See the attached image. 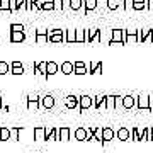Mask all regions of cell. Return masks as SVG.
Returning <instances> with one entry per match:
<instances>
[{"label":"cell","mask_w":153,"mask_h":153,"mask_svg":"<svg viewBox=\"0 0 153 153\" xmlns=\"http://www.w3.org/2000/svg\"><path fill=\"white\" fill-rule=\"evenodd\" d=\"M55 97L51 95V94H46L44 97H41V107H44V109H53L55 107Z\"/></svg>","instance_id":"ba28073f"},{"label":"cell","mask_w":153,"mask_h":153,"mask_svg":"<svg viewBox=\"0 0 153 153\" xmlns=\"http://www.w3.org/2000/svg\"><path fill=\"white\" fill-rule=\"evenodd\" d=\"M100 68H102V63H90V73H100Z\"/></svg>","instance_id":"d590c367"},{"label":"cell","mask_w":153,"mask_h":153,"mask_svg":"<svg viewBox=\"0 0 153 153\" xmlns=\"http://www.w3.org/2000/svg\"><path fill=\"white\" fill-rule=\"evenodd\" d=\"M39 105H41V97H39L38 94H31V95H27V109L29 111H38Z\"/></svg>","instance_id":"277c9868"},{"label":"cell","mask_w":153,"mask_h":153,"mask_svg":"<svg viewBox=\"0 0 153 153\" xmlns=\"http://www.w3.org/2000/svg\"><path fill=\"white\" fill-rule=\"evenodd\" d=\"M65 105L68 107V109H78V105H80V97L66 95L65 97Z\"/></svg>","instance_id":"52a82bcc"},{"label":"cell","mask_w":153,"mask_h":153,"mask_svg":"<svg viewBox=\"0 0 153 153\" xmlns=\"http://www.w3.org/2000/svg\"><path fill=\"white\" fill-rule=\"evenodd\" d=\"M114 136H116V131L112 128L105 126L104 129H102V143H109L111 140H114Z\"/></svg>","instance_id":"30bf717a"},{"label":"cell","mask_w":153,"mask_h":153,"mask_svg":"<svg viewBox=\"0 0 153 153\" xmlns=\"http://www.w3.org/2000/svg\"><path fill=\"white\" fill-rule=\"evenodd\" d=\"M26 39L24 33H10V43H22Z\"/></svg>","instance_id":"cb8c5ba5"},{"label":"cell","mask_w":153,"mask_h":153,"mask_svg":"<svg viewBox=\"0 0 153 153\" xmlns=\"http://www.w3.org/2000/svg\"><path fill=\"white\" fill-rule=\"evenodd\" d=\"M146 9H153V0H146Z\"/></svg>","instance_id":"f35d334b"},{"label":"cell","mask_w":153,"mask_h":153,"mask_svg":"<svg viewBox=\"0 0 153 153\" xmlns=\"http://www.w3.org/2000/svg\"><path fill=\"white\" fill-rule=\"evenodd\" d=\"M97 39H99V31H97V29H94V31H90V33L87 34V41H88V43L97 41Z\"/></svg>","instance_id":"d6a6232c"},{"label":"cell","mask_w":153,"mask_h":153,"mask_svg":"<svg viewBox=\"0 0 153 153\" xmlns=\"http://www.w3.org/2000/svg\"><path fill=\"white\" fill-rule=\"evenodd\" d=\"M65 43H76V31H65Z\"/></svg>","instance_id":"d4e9b609"},{"label":"cell","mask_w":153,"mask_h":153,"mask_svg":"<svg viewBox=\"0 0 153 153\" xmlns=\"http://www.w3.org/2000/svg\"><path fill=\"white\" fill-rule=\"evenodd\" d=\"M21 131H22V128H12L10 129V141H17L19 140V136H21Z\"/></svg>","instance_id":"f1b7e54d"},{"label":"cell","mask_w":153,"mask_h":153,"mask_svg":"<svg viewBox=\"0 0 153 153\" xmlns=\"http://www.w3.org/2000/svg\"><path fill=\"white\" fill-rule=\"evenodd\" d=\"M133 9L134 10H141V9H146V0H133Z\"/></svg>","instance_id":"83f0119b"},{"label":"cell","mask_w":153,"mask_h":153,"mask_svg":"<svg viewBox=\"0 0 153 153\" xmlns=\"http://www.w3.org/2000/svg\"><path fill=\"white\" fill-rule=\"evenodd\" d=\"M10 73L12 75H22L24 73V66L21 61H12L10 63Z\"/></svg>","instance_id":"5bb4252c"},{"label":"cell","mask_w":153,"mask_h":153,"mask_svg":"<svg viewBox=\"0 0 153 153\" xmlns=\"http://www.w3.org/2000/svg\"><path fill=\"white\" fill-rule=\"evenodd\" d=\"M94 107H95V109L104 107L105 109V95H97V97L94 99Z\"/></svg>","instance_id":"7402d4cb"},{"label":"cell","mask_w":153,"mask_h":153,"mask_svg":"<svg viewBox=\"0 0 153 153\" xmlns=\"http://www.w3.org/2000/svg\"><path fill=\"white\" fill-rule=\"evenodd\" d=\"M87 128H76L75 129V140L76 141H87Z\"/></svg>","instance_id":"9a60e30c"},{"label":"cell","mask_w":153,"mask_h":153,"mask_svg":"<svg viewBox=\"0 0 153 153\" xmlns=\"http://www.w3.org/2000/svg\"><path fill=\"white\" fill-rule=\"evenodd\" d=\"M121 2H124V0H107V7L111 10H114V9H117L121 5Z\"/></svg>","instance_id":"836d02e7"},{"label":"cell","mask_w":153,"mask_h":153,"mask_svg":"<svg viewBox=\"0 0 153 153\" xmlns=\"http://www.w3.org/2000/svg\"><path fill=\"white\" fill-rule=\"evenodd\" d=\"M46 66H48V61H43V63H36L34 65V73L41 76H48L46 75Z\"/></svg>","instance_id":"2e32d148"},{"label":"cell","mask_w":153,"mask_h":153,"mask_svg":"<svg viewBox=\"0 0 153 153\" xmlns=\"http://www.w3.org/2000/svg\"><path fill=\"white\" fill-rule=\"evenodd\" d=\"M49 43H65V31L61 29H53L49 31Z\"/></svg>","instance_id":"7a4b0ae2"},{"label":"cell","mask_w":153,"mask_h":153,"mask_svg":"<svg viewBox=\"0 0 153 153\" xmlns=\"http://www.w3.org/2000/svg\"><path fill=\"white\" fill-rule=\"evenodd\" d=\"M116 95H105V109L107 111H112L116 109Z\"/></svg>","instance_id":"d6986e66"},{"label":"cell","mask_w":153,"mask_h":153,"mask_svg":"<svg viewBox=\"0 0 153 153\" xmlns=\"http://www.w3.org/2000/svg\"><path fill=\"white\" fill-rule=\"evenodd\" d=\"M34 140H38V141H46V128H43V126L34 128Z\"/></svg>","instance_id":"7c38bea8"},{"label":"cell","mask_w":153,"mask_h":153,"mask_svg":"<svg viewBox=\"0 0 153 153\" xmlns=\"http://www.w3.org/2000/svg\"><path fill=\"white\" fill-rule=\"evenodd\" d=\"M2 107H4V104H2V95H0V109H2Z\"/></svg>","instance_id":"60d3db41"},{"label":"cell","mask_w":153,"mask_h":153,"mask_svg":"<svg viewBox=\"0 0 153 153\" xmlns=\"http://www.w3.org/2000/svg\"><path fill=\"white\" fill-rule=\"evenodd\" d=\"M83 7H85V12L95 10V7H97V0H83Z\"/></svg>","instance_id":"484cf974"},{"label":"cell","mask_w":153,"mask_h":153,"mask_svg":"<svg viewBox=\"0 0 153 153\" xmlns=\"http://www.w3.org/2000/svg\"><path fill=\"white\" fill-rule=\"evenodd\" d=\"M73 71H75V66H73L71 61H63V63H61V73L70 75V73H73Z\"/></svg>","instance_id":"e0dca14e"},{"label":"cell","mask_w":153,"mask_h":153,"mask_svg":"<svg viewBox=\"0 0 153 153\" xmlns=\"http://www.w3.org/2000/svg\"><path fill=\"white\" fill-rule=\"evenodd\" d=\"M10 73V65H7L5 61H0V75H7Z\"/></svg>","instance_id":"1f68e13d"},{"label":"cell","mask_w":153,"mask_h":153,"mask_svg":"<svg viewBox=\"0 0 153 153\" xmlns=\"http://www.w3.org/2000/svg\"><path fill=\"white\" fill-rule=\"evenodd\" d=\"M10 140V128L2 126L0 128V141H9Z\"/></svg>","instance_id":"ffe728a7"},{"label":"cell","mask_w":153,"mask_h":153,"mask_svg":"<svg viewBox=\"0 0 153 153\" xmlns=\"http://www.w3.org/2000/svg\"><path fill=\"white\" fill-rule=\"evenodd\" d=\"M116 43H126L124 29H114V31H112V39H111V44H116Z\"/></svg>","instance_id":"8992f818"},{"label":"cell","mask_w":153,"mask_h":153,"mask_svg":"<svg viewBox=\"0 0 153 153\" xmlns=\"http://www.w3.org/2000/svg\"><path fill=\"white\" fill-rule=\"evenodd\" d=\"M2 10L10 12V0H0V12Z\"/></svg>","instance_id":"e575fe53"},{"label":"cell","mask_w":153,"mask_h":153,"mask_svg":"<svg viewBox=\"0 0 153 153\" xmlns=\"http://www.w3.org/2000/svg\"><path fill=\"white\" fill-rule=\"evenodd\" d=\"M34 39H36V43H44V41H48L49 39V33L48 31H38Z\"/></svg>","instance_id":"44dd1931"},{"label":"cell","mask_w":153,"mask_h":153,"mask_svg":"<svg viewBox=\"0 0 153 153\" xmlns=\"http://www.w3.org/2000/svg\"><path fill=\"white\" fill-rule=\"evenodd\" d=\"M83 5V0H70V9L71 10H80Z\"/></svg>","instance_id":"f546056e"},{"label":"cell","mask_w":153,"mask_h":153,"mask_svg":"<svg viewBox=\"0 0 153 153\" xmlns=\"http://www.w3.org/2000/svg\"><path fill=\"white\" fill-rule=\"evenodd\" d=\"M56 71H58V65H56L55 61H48V66H46V75L51 76V75H55Z\"/></svg>","instance_id":"603a6c76"},{"label":"cell","mask_w":153,"mask_h":153,"mask_svg":"<svg viewBox=\"0 0 153 153\" xmlns=\"http://www.w3.org/2000/svg\"><path fill=\"white\" fill-rule=\"evenodd\" d=\"M102 126H90L87 129V141H102Z\"/></svg>","instance_id":"6da1fadb"},{"label":"cell","mask_w":153,"mask_h":153,"mask_svg":"<svg viewBox=\"0 0 153 153\" xmlns=\"http://www.w3.org/2000/svg\"><path fill=\"white\" fill-rule=\"evenodd\" d=\"M53 9H56V5H55V0H44L43 9H41V10H53Z\"/></svg>","instance_id":"4dcf8cb0"},{"label":"cell","mask_w":153,"mask_h":153,"mask_svg":"<svg viewBox=\"0 0 153 153\" xmlns=\"http://www.w3.org/2000/svg\"><path fill=\"white\" fill-rule=\"evenodd\" d=\"M10 33H24V27L21 24H10Z\"/></svg>","instance_id":"8d00e7d4"},{"label":"cell","mask_w":153,"mask_h":153,"mask_svg":"<svg viewBox=\"0 0 153 153\" xmlns=\"http://www.w3.org/2000/svg\"><path fill=\"white\" fill-rule=\"evenodd\" d=\"M19 10V0H10V12Z\"/></svg>","instance_id":"74e56055"},{"label":"cell","mask_w":153,"mask_h":153,"mask_svg":"<svg viewBox=\"0 0 153 153\" xmlns=\"http://www.w3.org/2000/svg\"><path fill=\"white\" fill-rule=\"evenodd\" d=\"M76 43H87V31L83 29L76 31Z\"/></svg>","instance_id":"4316f807"},{"label":"cell","mask_w":153,"mask_h":153,"mask_svg":"<svg viewBox=\"0 0 153 153\" xmlns=\"http://www.w3.org/2000/svg\"><path fill=\"white\" fill-rule=\"evenodd\" d=\"M70 128H66V126H63V128H58V141H68L70 140Z\"/></svg>","instance_id":"8fae6325"},{"label":"cell","mask_w":153,"mask_h":153,"mask_svg":"<svg viewBox=\"0 0 153 153\" xmlns=\"http://www.w3.org/2000/svg\"><path fill=\"white\" fill-rule=\"evenodd\" d=\"M116 136L119 141H129L131 140V129H128V128H119L117 131H116Z\"/></svg>","instance_id":"9c48e42d"},{"label":"cell","mask_w":153,"mask_h":153,"mask_svg":"<svg viewBox=\"0 0 153 153\" xmlns=\"http://www.w3.org/2000/svg\"><path fill=\"white\" fill-rule=\"evenodd\" d=\"M90 107H94V99L88 97V95H82V97H80V105H78V111H80V112H85V111L90 109Z\"/></svg>","instance_id":"5b68a950"},{"label":"cell","mask_w":153,"mask_h":153,"mask_svg":"<svg viewBox=\"0 0 153 153\" xmlns=\"http://www.w3.org/2000/svg\"><path fill=\"white\" fill-rule=\"evenodd\" d=\"M73 66H75V73L76 75H85V73H87V66H85L83 61H75Z\"/></svg>","instance_id":"ac0fdd59"},{"label":"cell","mask_w":153,"mask_h":153,"mask_svg":"<svg viewBox=\"0 0 153 153\" xmlns=\"http://www.w3.org/2000/svg\"><path fill=\"white\" fill-rule=\"evenodd\" d=\"M136 105V97H133V95H124L123 97V107L124 109H133Z\"/></svg>","instance_id":"4fadbf2b"},{"label":"cell","mask_w":153,"mask_h":153,"mask_svg":"<svg viewBox=\"0 0 153 153\" xmlns=\"http://www.w3.org/2000/svg\"><path fill=\"white\" fill-rule=\"evenodd\" d=\"M150 104H152V111H153V95H150Z\"/></svg>","instance_id":"ab89813d"},{"label":"cell","mask_w":153,"mask_h":153,"mask_svg":"<svg viewBox=\"0 0 153 153\" xmlns=\"http://www.w3.org/2000/svg\"><path fill=\"white\" fill-rule=\"evenodd\" d=\"M152 141H153V128H152Z\"/></svg>","instance_id":"b9f144b4"},{"label":"cell","mask_w":153,"mask_h":153,"mask_svg":"<svg viewBox=\"0 0 153 153\" xmlns=\"http://www.w3.org/2000/svg\"><path fill=\"white\" fill-rule=\"evenodd\" d=\"M136 107L140 111H152V104H150V95H140L136 97Z\"/></svg>","instance_id":"3957f363"}]
</instances>
